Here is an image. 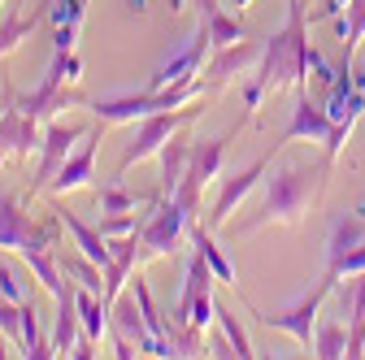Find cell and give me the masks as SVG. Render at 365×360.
Here are the masks:
<instances>
[{
    "instance_id": "3957f363",
    "label": "cell",
    "mask_w": 365,
    "mask_h": 360,
    "mask_svg": "<svg viewBox=\"0 0 365 360\" xmlns=\"http://www.w3.org/2000/svg\"><path fill=\"white\" fill-rule=\"evenodd\" d=\"M222 87L209 83V78H187V83H174V87H144V92H118V96H96L87 100V109L96 113L105 126H122V122H140V117H153V113H170V109H187L196 100H209L217 96Z\"/></svg>"
},
{
    "instance_id": "e575fe53",
    "label": "cell",
    "mask_w": 365,
    "mask_h": 360,
    "mask_svg": "<svg viewBox=\"0 0 365 360\" xmlns=\"http://www.w3.org/2000/svg\"><path fill=\"white\" fill-rule=\"evenodd\" d=\"M126 5H130V14H135V18H140V14L148 9V0H126Z\"/></svg>"
},
{
    "instance_id": "4fadbf2b",
    "label": "cell",
    "mask_w": 365,
    "mask_h": 360,
    "mask_svg": "<svg viewBox=\"0 0 365 360\" xmlns=\"http://www.w3.org/2000/svg\"><path fill=\"white\" fill-rule=\"evenodd\" d=\"M101 134H105V122H101V130L83 134L78 152H70V157H66V165L57 169V178L48 183V196H70V191H83V187H91V178H96V152H101Z\"/></svg>"
},
{
    "instance_id": "ac0fdd59",
    "label": "cell",
    "mask_w": 365,
    "mask_h": 360,
    "mask_svg": "<svg viewBox=\"0 0 365 360\" xmlns=\"http://www.w3.org/2000/svg\"><path fill=\"white\" fill-rule=\"evenodd\" d=\"M78 295H74V282L66 278V291L57 295V326H53V343H57V356H70L74 343H78Z\"/></svg>"
},
{
    "instance_id": "8fae6325",
    "label": "cell",
    "mask_w": 365,
    "mask_h": 360,
    "mask_svg": "<svg viewBox=\"0 0 365 360\" xmlns=\"http://www.w3.org/2000/svg\"><path fill=\"white\" fill-rule=\"evenodd\" d=\"M269 161H274V148L265 152V157H257V161H248L244 169H235L231 178H217V200H213V208H209V231H217V226H226V221H231V213L261 187V178H265V169H269Z\"/></svg>"
},
{
    "instance_id": "52a82bcc",
    "label": "cell",
    "mask_w": 365,
    "mask_h": 360,
    "mask_svg": "<svg viewBox=\"0 0 365 360\" xmlns=\"http://www.w3.org/2000/svg\"><path fill=\"white\" fill-rule=\"evenodd\" d=\"M187 226H192V213L182 208L174 196H157L153 208H148V221L140 231V256L153 260V256H174L187 239Z\"/></svg>"
},
{
    "instance_id": "30bf717a",
    "label": "cell",
    "mask_w": 365,
    "mask_h": 360,
    "mask_svg": "<svg viewBox=\"0 0 365 360\" xmlns=\"http://www.w3.org/2000/svg\"><path fill=\"white\" fill-rule=\"evenodd\" d=\"M83 122H66V117H53L43 126V144H39V169L31 178V196L48 191V183L57 178V169L66 165V157L74 152V144H83Z\"/></svg>"
},
{
    "instance_id": "d6a6232c",
    "label": "cell",
    "mask_w": 365,
    "mask_h": 360,
    "mask_svg": "<svg viewBox=\"0 0 365 360\" xmlns=\"http://www.w3.org/2000/svg\"><path fill=\"white\" fill-rule=\"evenodd\" d=\"M209 356H235L231 339H226V334H213V339H209Z\"/></svg>"
},
{
    "instance_id": "277c9868",
    "label": "cell",
    "mask_w": 365,
    "mask_h": 360,
    "mask_svg": "<svg viewBox=\"0 0 365 360\" xmlns=\"http://www.w3.org/2000/svg\"><path fill=\"white\" fill-rule=\"evenodd\" d=\"M61 217L53 213L48 221H35L26 213V200L14 191H0V248L14 252H35V248H61Z\"/></svg>"
},
{
    "instance_id": "4316f807",
    "label": "cell",
    "mask_w": 365,
    "mask_h": 360,
    "mask_svg": "<svg viewBox=\"0 0 365 360\" xmlns=\"http://www.w3.org/2000/svg\"><path fill=\"white\" fill-rule=\"evenodd\" d=\"M217 330L231 339V347H235V356H240V360H252V356H257V351H252V339H248V330H244V322L235 317V308L217 304Z\"/></svg>"
},
{
    "instance_id": "44dd1931",
    "label": "cell",
    "mask_w": 365,
    "mask_h": 360,
    "mask_svg": "<svg viewBox=\"0 0 365 360\" xmlns=\"http://www.w3.org/2000/svg\"><path fill=\"white\" fill-rule=\"evenodd\" d=\"M335 35L344 43L339 65H356V48H361V39H365V0H348L344 18H335Z\"/></svg>"
},
{
    "instance_id": "d4e9b609",
    "label": "cell",
    "mask_w": 365,
    "mask_h": 360,
    "mask_svg": "<svg viewBox=\"0 0 365 360\" xmlns=\"http://www.w3.org/2000/svg\"><path fill=\"white\" fill-rule=\"evenodd\" d=\"M157 196H161V191H157ZM157 196H135V191H126L118 178H113V183H105V187L96 191V204H101V217H105V213H130L135 204H153Z\"/></svg>"
},
{
    "instance_id": "836d02e7",
    "label": "cell",
    "mask_w": 365,
    "mask_h": 360,
    "mask_svg": "<svg viewBox=\"0 0 365 360\" xmlns=\"http://www.w3.org/2000/svg\"><path fill=\"white\" fill-rule=\"evenodd\" d=\"M5 356H14V339H9L5 330H0V360H5Z\"/></svg>"
},
{
    "instance_id": "cb8c5ba5",
    "label": "cell",
    "mask_w": 365,
    "mask_h": 360,
    "mask_svg": "<svg viewBox=\"0 0 365 360\" xmlns=\"http://www.w3.org/2000/svg\"><path fill=\"white\" fill-rule=\"evenodd\" d=\"M348 356H365V274L352 278V317H348Z\"/></svg>"
},
{
    "instance_id": "83f0119b",
    "label": "cell",
    "mask_w": 365,
    "mask_h": 360,
    "mask_svg": "<svg viewBox=\"0 0 365 360\" xmlns=\"http://www.w3.org/2000/svg\"><path fill=\"white\" fill-rule=\"evenodd\" d=\"M0 330H5L14 343H22V308L14 300H5V295H0Z\"/></svg>"
},
{
    "instance_id": "d590c367",
    "label": "cell",
    "mask_w": 365,
    "mask_h": 360,
    "mask_svg": "<svg viewBox=\"0 0 365 360\" xmlns=\"http://www.w3.org/2000/svg\"><path fill=\"white\" fill-rule=\"evenodd\" d=\"M231 5H235V14H244V9L252 5V0H231Z\"/></svg>"
},
{
    "instance_id": "603a6c76",
    "label": "cell",
    "mask_w": 365,
    "mask_h": 360,
    "mask_svg": "<svg viewBox=\"0 0 365 360\" xmlns=\"http://www.w3.org/2000/svg\"><path fill=\"white\" fill-rule=\"evenodd\" d=\"M313 356H322V360H339L348 356V322H317L313 330Z\"/></svg>"
},
{
    "instance_id": "6da1fadb",
    "label": "cell",
    "mask_w": 365,
    "mask_h": 360,
    "mask_svg": "<svg viewBox=\"0 0 365 360\" xmlns=\"http://www.w3.org/2000/svg\"><path fill=\"white\" fill-rule=\"evenodd\" d=\"M327 174H331V161H296V165H283L274 169L269 178H261V204L248 221H240L235 235L248 239L257 231H265L269 221H279V226H296V221L309 213V204L322 196L327 187Z\"/></svg>"
},
{
    "instance_id": "2e32d148",
    "label": "cell",
    "mask_w": 365,
    "mask_h": 360,
    "mask_svg": "<svg viewBox=\"0 0 365 360\" xmlns=\"http://www.w3.org/2000/svg\"><path fill=\"white\" fill-rule=\"evenodd\" d=\"M356 248H365V208L335 213L331 217V231H327V269H331V274H339V265Z\"/></svg>"
},
{
    "instance_id": "7c38bea8",
    "label": "cell",
    "mask_w": 365,
    "mask_h": 360,
    "mask_svg": "<svg viewBox=\"0 0 365 360\" xmlns=\"http://www.w3.org/2000/svg\"><path fill=\"white\" fill-rule=\"evenodd\" d=\"M331 113H327V105L322 100H313L304 87H296V109H292V122H287V130L279 134V144H274V152H279L283 144H292V139H309V144H327V134H331Z\"/></svg>"
},
{
    "instance_id": "d6986e66",
    "label": "cell",
    "mask_w": 365,
    "mask_h": 360,
    "mask_svg": "<svg viewBox=\"0 0 365 360\" xmlns=\"http://www.w3.org/2000/svg\"><path fill=\"white\" fill-rule=\"evenodd\" d=\"M187 239H192V248L209 260L213 278H217L222 287H240V282H235V265H231V256H226V252L213 243V235H209V221H205V226H200V221H192V226H187Z\"/></svg>"
},
{
    "instance_id": "f1b7e54d",
    "label": "cell",
    "mask_w": 365,
    "mask_h": 360,
    "mask_svg": "<svg viewBox=\"0 0 365 360\" xmlns=\"http://www.w3.org/2000/svg\"><path fill=\"white\" fill-rule=\"evenodd\" d=\"M265 96H269V87H265V83L252 74V78L244 83V109H248V117H257V109L265 105Z\"/></svg>"
},
{
    "instance_id": "ba28073f",
    "label": "cell",
    "mask_w": 365,
    "mask_h": 360,
    "mask_svg": "<svg viewBox=\"0 0 365 360\" xmlns=\"http://www.w3.org/2000/svg\"><path fill=\"white\" fill-rule=\"evenodd\" d=\"M200 109H170V113H153V117H140L135 122V134H130V144L122 148V161H118V174H126L130 165H140L148 157H157L165 144H170V134L182 130V126H192Z\"/></svg>"
},
{
    "instance_id": "e0dca14e",
    "label": "cell",
    "mask_w": 365,
    "mask_h": 360,
    "mask_svg": "<svg viewBox=\"0 0 365 360\" xmlns=\"http://www.w3.org/2000/svg\"><path fill=\"white\" fill-rule=\"evenodd\" d=\"M192 144L196 139H187V134H170V144L157 152V161H161V196H174V187L182 183V174H187V165H192Z\"/></svg>"
},
{
    "instance_id": "9c48e42d",
    "label": "cell",
    "mask_w": 365,
    "mask_h": 360,
    "mask_svg": "<svg viewBox=\"0 0 365 360\" xmlns=\"http://www.w3.org/2000/svg\"><path fill=\"white\" fill-rule=\"evenodd\" d=\"M209 53H213V39H209V26H205V18H200L196 31H192V39L182 43V48H174L170 57L157 61V70L148 74V87H153V92H161V87H174V83L196 78V74L205 70Z\"/></svg>"
},
{
    "instance_id": "ffe728a7",
    "label": "cell",
    "mask_w": 365,
    "mask_h": 360,
    "mask_svg": "<svg viewBox=\"0 0 365 360\" xmlns=\"http://www.w3.org/2000/svg\"><path fill=\"white\" fill-rule=\"evenodd\" d=\"M165 356H209V339H205V330L200 326H192V322H174V317H165Z\"/></svg>"
},
{
    "instance_id": "7a4b0ae2",
    "label": "cell",
    "mask_w": 365,
    "mask_h": 360,
    "mask_svg": "<svg viewBox=\"0 0 365 360\" xmlns=\"http://www.w3.org/2000/svg\"><path fill=\"white\" fill-rule=\"evenodd\" d=\"M309 14L304 0H287V22L265 39V53L257 61V78L269 87V92H283V87H304L309 78Z\"/></svg>"
},
{
    "instance_id": "1f68e13d",
    "label": "cell",
    "mask_w": 365,
    "mask_h": 360,
    "mask_svg": "<svg viewBox=\"0 0 365 360\" xmlns=\"http://www.w3.org/2000/svg\"><path fill=\"white\" fill-rule=\"evenodd\" d=\"M344 9H348V0H322V5L309 14V22H331V18H339Z\"/></svg>"
},
{
    "instance_id": "5bb4252c",
    "label": "cell",
    "mask_w": 365,
    "mask_h": 360,
    "mask_svg": "<svg viewBox=\"0 0 365 360\" xmlns=\"http://www.w3.org/2000/svg\"><path fill=\"white\" fill-rule=\"evenodd\" d=\"M39 144H43L39 117L22 113L14 105V92H9V100L0 105V161H5V157H31Z\"/></svg>"
},
{
    "instance_id": "7402d4cb",
    "label": "cell",
    "mask_w": 365,
    "mask_h": 360,
    "mask_svg": "<svg viewBox=\"0 0 365 360\" xmlns=\"http://www.w3.org/2000/svg\"><path fill=\"white\" fill-rule=\"evenodd\" d=\"M39 22H43L39 9H31V18L18 14V9H5V18H0V57H9L14 48H22V39H31V31Z\"/></svg>"
},
{
    "instance_id": "8d00e7d4",
    "label": "cell",
    "mask_w": 365,
    "mask_h": 360,
    "mask_svg": "<svg viewBox=\"0 0 365 360\" xmlns=\"http://www.w3.org/2000/svg\"><path fill=\"white\" fill-rule=\"evenodd\" d=\"M48 5H53V0H35V9H39V14H48Z\"/></svg>"
},
{
    "instance_id": "484cf974",
    "label": "cell",
    "mask_w": 365,
    "mask_h": 360,
    "mask_svg": "<svg viewBox=\"0 0 365 360\" xmlns=\"http://www.w3.org/2000/svg\"><path fill=\"white\" fill-rule=\"evenodd\" d=\"M205 26H209L213 48H226V43H240V39H248V31H244L240 14H226V9H213V14L205 18Z\"/></svg>"
},
{
    "instance_id": "f546056e",
    "label": "cell",
    "mask_w": 365,
    "mask_h": 360,
    "mask_svg": "<svg viewBox=\"0 0 365 360\" xmlns=\"http://www.w3.org/2000/svg\"><path fill=\"white\" fill-rule=\"evenodd\" d=\"M0 295L14 300V304H22V300H26V295H22V287H18V274H14L5 260H0Z\"/></svg>"
},
{
    "instance_id": "4dcf8cb0",
    "label": "cell",
    "mask_w": 365,
    "mask_h": 360,
    "mask_svg": "<svg viewBox=\"0 0 365 360\" xmlns=\"http://www.w3.org/2000/svg\"><path fill=\"white\" fill-rule=\"evenodd\" d=\"M78 43V26H53V53H70Z\"/></svg>"
},
{
    "instance_id": "9a60e30c",
    "label": "cell",
    "mask_w": 365,
    "mask_h": 360,
    "mask_svg": "<svg viewBox=\"0 0 365 360\" xmlns=\"http://www.w3.org/2000/svg\"><path fill=\"white\" fill-rule=\"evenodd\" d=\"M261 53H265V43H257V39H240V43H226V48H213V57L205 61V78L209 83H217V87H226V83H235L240 74H252L257 70V61H261Z\"/></svg>"
},
{
    "instance_id": "8992f818",
    "label": "cell",
    "mask_w": 365,
    "mask_h": 360,
    "mask_svg": "<svg viewBox=\"0 0 365 360\" xmlns=\"http://www.w3.org/2000/svg\"><path fill=\"white\" fill-rule=\"evenodd\" d=\"M240 126H248V117L235 122L226 134H217V139H196V144H192V165H187V174H182V183L174 187V200L192 213V221H196V213H200L205 187L222 174V157H226V148H231V139L240 134Z\"/></svg>"
},
{
    "instance_id": "5b68a950",
    "label": "cell",
    "mask_w": 365,
    "mask_h": 360,
    "mask_svg": "<svg viewBox=\"0 0 365 360\" xmlns=\"http://www.w3.org/2000/svg\"><path fill=\"white\" fill-rule=\"evenodd\" d=\"M335 282H339V274H327L317 278V287L313 291H304L292 308H283V312H257L252 304H244L248 308V317H257L261 326H269V330H283V334H292L300 347H313V330H317V312H322V304H327V295H335Z\"/></svg>"
}]
</instances>
